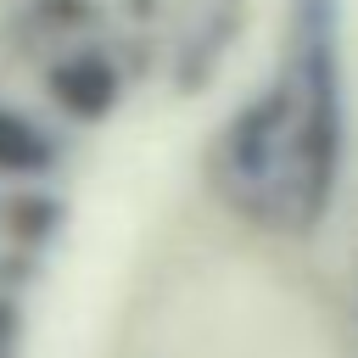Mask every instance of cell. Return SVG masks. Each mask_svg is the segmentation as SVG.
I'll use <instances>...</instances> for the list:
<instances>
[{
	"mask_svg": "<svg viewBox=\"0 0 358 358\" xmlns=\"http://www.w3.org/2000/svg\"><path fill=\"white\" fill-rule=\"evenodd\" d=\"M291 95V140H285V196L302 224L330 207L336 162H341V50H336V0H296L291 50L280 62Z\"/></svg>",
	"mask_w": 358,
	"mask_h": 358,
	"instance_id": "1",
	"label": "cell"
},
{
	"mask_svg": "<svg viewBox=\"0 0 358 358\" xmlns=\"http://www.w3.org/2000/svg\"><path fill=\"white\" fill-rule=\"evenodd\" d=\"M45 95L56 101L62 117H73V123H101V117L117 106V95H123V73H117V62H112L101 45H73V50L50 56V67H45Z\"/></svg>",
	"mask_w": 358,
	"mask_h": 358,
	"instance_id": "2",
	"label": "cell"
},
{
	"mask_svg": "<svg viewBox=\"0 0 358 358\" xmlns=\"http://www.w3.org/2000/svg\"><path fill=\"white\" fill-rule=\"evenodd\" d=\"M56 162H62L56 134L22 106L0 101V179H45Z\"/></svg>",
	"mask_w": 358,
	"mask_h": 358,
	"instance_id": "3",
	"label": "cell"
}]
</instances>
